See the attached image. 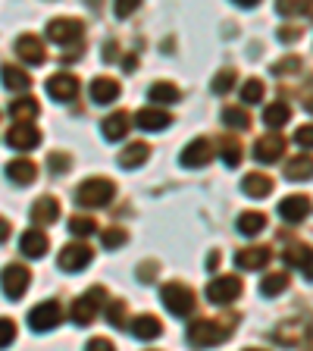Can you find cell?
Returning <instances> with one entry per match:
<instances>
[{
    "instance_id": "27",
    "label": "cell",
    "mask_w": 313,
    "mask_h": 351,
    "mask_svg": "<svg viewBox=\"0 0 313 351\" xmlns=\"http://www.w3.org/2000/svg\"><path fill=\"white\" fill-rule=\"evenodd\" d=\"M266 229V213H257V210H248L238 217V232L245 235H257Z\"/></svg>"
},
{
    "instance_id": "36",
    "label": "cell",
    "mask_w": 313,
    "mask_h": 351,
    "mask_svg": "<svg viewBox=\"0 0 313 351\" xmlns=\"http://www.w3.org/2000/svg\"><path fill=\"white\" fill-rule=\"evenodd\" d=\"M232 85H235V73H232V69H219V73L213 75V91H216V95L232 91Z\"/></svg>"
},
{
    "instance_id": "45",
    "label": "cell",
    "mask_w": 313,
    "mask_h": 351,
    "mask_svg": "<svg viewBox=\"0 0 313 351\" xmlns=\"http://www.w3.org/2000/svg\"><path fill=\"white\" fill-rule=\"evenodd\" d=\"M51 167L57 169H69V157H66V154H51Z\"/></svg>"
},
{
    "instance_id": "30",
    "label": "cell",
    "mask_w": 313,
    "mask_h": 351,
    "mask_svg": "<svg viewBox=\"0 0 313 351\" xmlns=\"http://www.w3.org/2000/svg\"><path fill=\"white\" fill-rule=\"evenodd\" d=\"M288 117H292L288 104H270V107L263 110V123L270 125V129H279V125H285V123H288Z\"/></svg>"
},
{
    "instance_id": "35",
    "label": "cell",
    "mask_w": 313,
    "mask_h": 351,
    "mask_svg": "<svg viewBox=\"0 0 313 351\" xmlns=\"http://www.w3.org/2000/svg\"><path fill=\"white\" fill-rule=\"evenodd\" d=\"M223 119H226V125H232V129H248L251 125V117L238 107H229L226 113H223Z\"/></svg>"
},
{
    "instance_id": "7",
    "label": "cell",
    "mask_w": 313,
    "mask_h": 351,
    "mask_svg": "<svg viewBox=\"0 0 313 351\" xmlns=\"http://www.w3.org/2000/svg\"><path fill=\"white\" fill-rule=\"evenodd\" d=\"M29 279L32 273L22 267V263H10L7 270H3V295L7 298H22L25 295V289H29Z\"/></svg>"
},
{
    "instance_id": "6",
    "label": "cell",
    "mask_w": 313,
    "mask_h": 351,
    "mask_svg": "<svg viewBox=\"0 0 313 351\" xmlns=\"http://www.w3.org/2000/svg\"><path fill=\"white\" fill-rule=\"evenodd\" d=\"M241 295V279L238 276H216L210 285H207V298L213 304H229L232 298Z\"/></svg>"
},
{
    "instance_id": "14",
    "label": "cell",
    "mask_w": 313,
    "mask_h": 351,
    "mask_svg": "<svg viewBox=\"0 0 313 351\" xmlns=\"http://www.w3.org/2000/svg\"><path fill=\"white\" fill-rule=\"evenodd\" d=\"M13 51L19 53L25 63H32V66H41L44 63V44L38 41V35H19V38H16Z\"/></svg>"
},
{
    "instance_id": "3",
    "label": "cell",
    "mask_w": 313,
    "mask_h": 351,
    "mask_svg": "<svg viewBox=\"0 0 313 351\" xmlns=\"http://www.w3.org/2000/svg\"><path fill=\"white\" fill-rule=\"evenodd\" d=\"M113 191H116V185L110 182V179H88V182L79 185L75 201H79L82 207H103L110 197H113Z\"/></svg>"
},
{
    "instance_id": "17",
    "label": "cell",
    "mask_w": 313,
    "mask_h": 351,
    "mask_svg": "<svg viewBox=\"0 0 313 351\" xmlns=\"http://www.w3.org/2000/svg\"><path fill=\"white\" fill-rule=\"evenodd\" d=\"M279 213H282V219H288V223H301V219L310 213V197H304V195L285 197L282 204H279Z\"/></svg>"
},
{
    "instance_id": "5",
    "label": "cell",
    "mask_w": 313,
    "mask_h": 351,
    "mask_svg": "<svg viewBox=\"0 0 313 351\" xmlns=\"http://www.w3.org/2000/svg\"><path fill=\"white\" fill-rule=\"evenodd\" d=\"M60 320H63V311H60L57 301H44V304L32 307V314H29V326L35 329V332H47V329H53Z\"/></svg>"
},
{
    "instance_id": "34",
    "label": "cell",
    "mask_w": 313,
    "mask_h": 351,
    "mask_svg": "<svg viewBox=\"0 0 313 351\" xmlns=\"http://www.w3.org/2000/svg\"><path fill=\"white\" fill-rule=\"evenodd\" d=\"M263 97V82L260 79H248L241 85V101L245 104H257Z\"/></svg>"
},
{
    "instance_id": "31",
    "label": "cell",
    "mask_w": 313,
    "mask_h": 351,
    "mask_svg": "<svg viewBox=\"0 0 313 351\" xmlns=\"http://www.w3.org/2000/svg\"><path fill=\"white\" fill-rule=\"evenodd\" d=\"M310 257H313V251L307 248V245H288L285 254H282V261L288 263V267H301V270H304L307 263H310Z\"/></svg>"
},
{
    "instance_id": "13",
    "label": "cell",
    "mask_w": 313,
    "mask_h": 351,
    "mask_svg": "<svg viewBox=\"0 0 313 351\" xmlns=\"http://www.w3.org/2000/svg\"><path fill=\"white\" fill-rule=\"evenodd\" d=\"M213 160V145L207 138H197L191 141L188 147L182 151V167L188 169H197V167H207V163Z\"/></svg>"
},
{
    "instance_id": "22",
    "label": "cell",
    "mask_w": 313,
    "mask_h": 351,
    "mask_svg": "<svg viewBox=\"0 0 313 351\" xmlns=\"http://www.w3.org/2000/svg\"><path fill=\"white\" fill-rule=\"evenodd\" d=\"M266 261H270L266 248H245L235 254V267H241V270H260V267H266Z\"/></svg>"
},
{
    "instance_id": "39",
    "label": "cell",
    "mask_w": 313,
    "mask_h": 351,
    "mask_svg": "<svg viewBox=\"0 0 313 351\" xmlns=\"http://www.w3.org/2000/svg\"><path fill=\"white\" fill-rule=\"evenodd\" d=\"M125 241H129V235H125V229H119V226H110L107 232H103V248H123Z\"/></svg>"
},
{
    "instance_id": "9",
    "label": "cell",
    "mask_w": 313,
    "mask_h": 351,
    "mask_svg": "<svg viewBox=\"0 0 313 351\" xmlns=\"http://www.w3.org/2000/svg\"><path fill=\"white\" fill-rule=\"evenodd\" d=\"M38 141H41V132L32 123H16L13 129L7 132V145L16 147V151H32Z\"/></svg>"
},
{
    "instance_id": "11",
    "label": "cell",
    "mask_w": 313,
    "mask_h": 351,
    "mask_svg": "<svg viewBox=\"0 0 313 351\" xmlns=\"http://www.w3.org/2000/svg\"><path fill=\"white\" fill-rule=\"evenodd\" d=\"M88 263H91V248L88 245H66L60 251V270L66 273H79Z\"/></svg>"
},
{
    "instance_id": "49",
    "label": "cell",
    "mask_w": 313,
    "mask_h": 351,
    "mask_svg": "<svg viewBox=\"0 0 313 351\" xmlns=\"http://www.w3.org/2000/svg\"><path fill=\"white\" fill-rule=\"evenodd\" d=\"M307 110H310V113H313V101H310V104H307Z\"/></svg>"
},
{
    "instance_id": "50",
    "label": "cell",
    "mask_w": 313,
    "mask_h": 351,
    "mask_svg": "<svg viewBox=\"0 0 313 351\" xmlns=\"http://www.w3.org/2000/svg\"><path fill=\"white\" fill-rule=\"evenodd\" d=\"M248 351H257V348H248Z\"/></svg>"
},
{
    "instance_id": "40",
    "label": "cell",
    "mask_w": 313,
    "mask_h": 351,
    "mask_svg": "<svg viewBox=\"0 0 313 351\" xmlns=\"http://www.w3.org/2000/svg\"><path fill=\"white\" fill-rule=\"evenodd\" d=\"M107 320L113 323V326H123L125 323V304L123 301H113V304L107 307Z\"/></svg>"
},
{
    "instance_id": "2",
    "label": "cell",
    "mask_w": 313,
    "mask_h": 351,
    "mask_svg": "<svg viewBox=\"0 0 313 351\" xmlns=\"http://www.w3.org/2000/svg\"><path fill=\"white\" fill-rule=\"evenodd\" d=\"M160 298L175 317H188L195 311V292L182 282H166L160 289Z\"/></svg>"
},
{
    "instance_id": "37",
    "label": "cell",
    "mask_w": 313,
    "mask_h": 351,
    "mask_svg": "<svg viewBox=\"0 0 313 351\" xmlns=\"http://www.w3.org/2000/svg\"><path fill=\"white\" fill-rule=\"evenodd\" d=\"M223 160H226V167H238L241 163V145L235 138L223 141Z\"/></svg>"
},
{
    "instance_id": "19",
    "label": "cell",
    "mask_w": 313,
    "mask_h": 351,
    "mask_svg": "<svg viewBox=\"0 0 313 351\" xmlns=\"http://www.w3.org/2000/svg\"><path fill=\"white\" fill-rule=\"evenodd\" d=\"M241 191L248 197H266L273 191V179L266 173H248L241 179Z\"/></svg>"
},
{
    "instance_id": "43",
    "label": "cell",
    "mask_w": 313,
    "mask_h": 351,
    "mask_svg": "<svg viewBox=\"0 0 313 351\" xmlns=\"http://www.w3.org/2000/svg\"><path fill=\"white\" fill-rule=\"evenodd\" d=\"M13 339H16V323H13V320H3V342H0V345L7 348Z\"/></svg>"
},
{
    "instance_id": "4",
    "label": "cell",
    "mask_w": 313,
    "mask_h": 351,
    "mask_svg": "<svg viewBox=\"0 0 313 351\" xmlns=\"http://www.w3.org/2000/svg\"><path fill=\"white\" fill-rule=\"evenodd\" d=\"M101 301H103V289H101V285H95L91 292L82 295V298L73 304V323H75V326H88V323L95 320Z\"/></svg>"
},
{
    "instance_id": "21",
    "label": "cell",
    "mask_w": 313,
    "mask_h": 351,
    "mask_svg": "<svg viewBox=\"0 0 313 351\" xmlns=\"http://www.w3.org/2000/svg\"><path fill=\"white\" fill-rule=\"evenodd\" d=\"M47 245H51V241H47V235H44L41 229H29V232L19 239V251L25 257H41L44 251H47Z\"/></svg>"
},
{
    "instance_id": "29",
    "label": "cell",
    "mask_w": 313,
    "mask_h": 351,
    "mask_svg": "<svg viewBox=\"0 0 313 351\" xmlns=\"http://www.w3.org/2000/svg\"><path fill=\"white\" fill-rule=\"evenodd\" d=\"M10 113H13L16 123H29V119L38 117V101H32V97H19V101L10 104Z\"/></svg>"
},
{
    "instance_id": "44",
    "label": "cell",
    "mask_w": 313,
    "mask_h": 351,
    "mask_svg": "<svg viewBox=\"0 0 313 351\" xmlns=\"http://www.w3.org/2000/svg\"><path fill=\"white\" fill-rule=\"evenodd\" d=\"M298 66H301V63L292 57V60H282V63L273 66V73H292V69H298Z\"/></svg>"
},
{
    "instance_id": "1",
    "label": "cell",
    "mask_w": 313,
    "mask_h": 351,
    "mask_svg": "<svg viewBox=\"0 0 313 351\" xmlns=\"http://www.w3.org/2000/svg\"><path fill=\"white\" fill-rule=\"evenodd\" d=\"M232 323L229 320H197L195 326L188 329V339L191 345L197 348H210V345H223L229 336H232Z\"/></svg>"
},
{
    "instance_id": "32",
    "label": "cell",
    "mask_w": 313,
    "mask_h": 351,
    "mask_svg": "<svg viewBox=\"0 0 313 351\" xmlns=\"http://www.w3.org/2000/svg\"><path fill=\"white\" fill-rule=\"evenodd\" d=\"M285 289H288V276L285 273H270L266 279H260V295H266V298H276Z\"/></svg>"
},
{
    "instance_id": "26",
    "label": "cell",
    "mask_w": 313,
    "mask_h": 351,
    "mask_svg": "<svg viewBox=\"0 0 313 351\" xmlns=\"http://www.w3.org/2000/svg\"><path fill=\"white\" fill-rule=\"evenodd\" d=\"M7 176L13 179L16 185H29L32 179L38 176V169H35V163L32 160H13V163H7Z\"/></svg>"
},
{
    "instance_id": "20",
    "label": "cell",
    "mask_w": 313,
    "mask_h": 351,
    "mask_svg": "<svg viewBox=\"0 0 313 351\" xmlns=\"http://www.w3.org/2000/svg\"><path fill=\"white\" fill-rule=\"evenodd\" d=\"M129 123H132L129 113H125V110H116L113 117L103 119V138H110V141L125 138V135H129Z\"/></svg>"
},
{
    "instance_id": "16",
    "label": "cell",
    "mask_w": 313,
    "mask_h": 351,
    "mask_svg": "<svg viewBox=\"0 0 313 351\" xmlns=\"http://www.w3.org/2000/svg\"><path fill=\"white\" fill-rule=\"evenodd\" d=\"M285 179H292V182H307V179H313L310 154H295V157H288V163H285Z\"/></svg>"
},
{
    "instance_id": "23",
    "label": "cell",
    "mask_w": 313,
    "mask_h": 351,
    "mask_svg": "<svg viewBox=\"0 0 313 351\" xmlns=\"http://www.w3.org/2000/svg\"><path fill=\"white\" fill-rule=\"evenodd\" d=\"M163 332V326H160V320L157 317H151V314H141V317H135L132 320V336H138V339H145V342H151V339H157Z\"/></svg>"
},
{
    "instance_id": "10",
    "label": "cell",
    "mask_w": 313,
    "mask_h": 351,
    "mask_svg": "<svg viewBox=\"0 0 313 351\" xmlns=\"http://www.w3.org/2000/svg\"><path fill=\"white\" fill-rule=\"evenodd\" d=\"M47 95L53 97V101H73L75 95H79V79L69 73H57L47 79Z\"/></svg>"
},
{
    "instance_id": "46",
    "label": "cell",
    "mask_w": 313,
    "mask_h": 351,
    "mask_svg": "<svg viewBox=\"0 0 313 351\" xmlns=\"http://www.w3.org/2000/svg\"><path fill=\"white\" fill-rule=\"evenodd\" d=\"M135 10H138L135 0H123V3H116V16H129V13H135Z\"/></svg>"
},
{
    "instance_id": "47",
    "label": "cell",
    "mask_w": 313,
    "mask_h": 351,
    "mask_svg": "<svg viewBox=\"0 0 313 351\" xmlns=\"http://www.w3.org/2000/svg\"><path fill=\"white\" fill-rule=\"evenodd\" d=\"M207 267H210V270H216V267H219V254H210V257H207Z\"/></svg>"
},
{
    "instance_id": "42",
    "label": "cell",
    "mask_w": 313,
    "mask_h": 351,
    "mask_svg": "<svg viewBox=\"0 0 313 351\" xmlns=\"http://www.w3.org/2000/svg\"><path fill=\"white\" fill-rule=\"evenodd\" d=\"M85 351H116V348H113V342H110V339H91Z\"/></svg>"
},
{
    "instance_id": "48",
    "label": "cell",
    "mask_w": 313,
    "mask_h": 351,
    "mask_svg": "<svg viewBox=\"0 0 313 351\" xmlns=\"http://www.w3.org/2000/svg\"><path fill=\"white\" fill-rule=\"evenodd\" d=\"M304 276H307V279H313V257H310V263L304 267Z\"/></svg>"
},
{
    "instance_id": "38",
    "label": "cell",
    "mask_w": 313,
    "mask_h": 351,
    "mask_svg": "<svg viewBox=\"0 0 313 351\" xmlns=\"http://www.w3.org/2000/svg\"><path fill=\"white\" fill-rule=\"evenodd\" d=\"M97 229V223L91 217H73L69 219V232L73 235H91Z\"/></svg>"
},
{
    "instance_id": "12",
    "label": "cell",
    "mask_w": 313,
    "mask_h": 351,
    "mask_svg": "<svg viewBox=\"0 0 313 351\" xmlns=\"http://www.w3.org/2000/svg\"><path fill=\"white\" fill-rule=\"evenodd\" d=\"M285 154V138L282 135H263V138H257V145H254V157L260 163H276L279 157Z\"/></svg>"
},
{
    "instance_id": "24",
    "label": "cell",
    "mask_w": 313,
    "mask_h": 351,
    "mask_svg": "<svg viewBox=\"0 0 313 351\" xmlns=\"http://www.w3.org/2000/svg\"><path fill=\"white\" fill-rule=\"evenodd\" d=\"M119 97V82H113V79H95L91 82V101L95 104H113Z\"/></svg>"
},
{
    "instance_id": "33",
    "label": "cell",
    "mask_w": 313,
    "mask_h": 351,
    "mask_svg": "<svg viewBox=\"0 0 313 351\" xmlns=\"http://www.w3.org/2000/svg\"><path fill=\"white\" fill-rule=\"evenodd\" d=\"M3 85L13 88V91H25L32 85V79L22 69H16V66H3Z\"/></svg>"
},
{
    "instance_id": "15",
    "label": "cell",
    "mask_w": 313,
    "mask_h": 351,
    "mask_svg": "<svg viewBox=\"0 0 313 351\" xmlns=\"http://www.w3.org/2000/svg\"><path fill=\"white\" fill-rule=\"evenodd\" d=\"M135 123H138V129H147V132H163L169 123H173V117H169L166 110H157V107H145L135 113Z\"/></svg>"
},
{
    "instance_id": "41",
    "label": "cell",
    "mask_w": 313,
    "mask_h": 351,
    "mask_svg": "<svg viewBox=\"0 0 313 351\" xmlns=\"http://www.w3.org/2000/svg\"><path fill=\"white\" fill-rule=\"evenodd\" d=\"M295 141H298L301 147H313V125H301V129L295 132Z\"/></svg>"
},
{
    "instance_id": "28",
    "label": "cell",
    "mask_w": 313,
    "mask_h": 351,
    "mask_svg": "<svg viewBox=\"0 0 313 351\" xmlns=\"http://www.w3.org/2000/svg\"><path fill=\"white\" fill-rule=\"evenodd\" d=\"M147 97H151L153 104H175L179 101V88H175L173 82H157V85H151Z\"/></svg>"
},
{
    "instance_id": "8",
    "label": "cell",
    "mask_w": 313,
    "mask_h": 351,
    "mask_svg": "<svg viewBox=\"0 0 313 351\" xmlns=\"http://www.w3.org/2000/svg\"><path fill=\"white\" fill-rule=\"evenodd\" d=\"M47 38L53 44H73V41H82V22L79 19H51L47 25Z\"/></svg>"
},
{
    "instance_id": "18",
    "label": "cell",
    "mask_w": 313,
    "mask_h": 351,
    "mask_svg": "<svg viewBox=\"0 0 313 351\" xmlns=\"http://www.w3.org/2000/svg\"><path fill=\"white\" fill-rule=\"evenodd\" d=\"M60 217V204H57V197H38L35 207H32V219H35L38 226H51L53 219Z\"/></svg>"
},
{
    "instance_id": "25",
    "label": "cell",
    "mask_w": 313,
    "mask_h": 351,
    "mask_svg": "<svg viewBox=\"0 0 313 351\" xmlns=\"http://www.w3.org/2000/svg\"><path fill=\"white\" fill-rule=\"evenodd\" d=\"M147 154H151V147H147L145 141H132V145L125 147L123 154H119V167H123V169H135V167H141V163L147 160Z\"/></svg>"
}]
</instances>
